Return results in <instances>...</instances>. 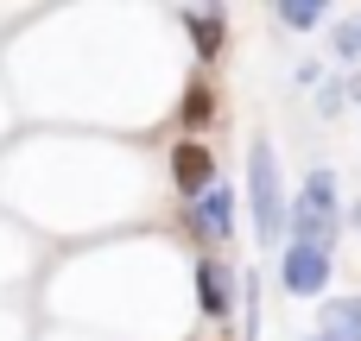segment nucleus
Instances as JSON below:
<instances>
[{"instance_id": "3", "label": "nucleus", "mask_w": 361, "mask_h": 341, "mask_svg": "<svg viewBox=\"0 0 361 341\" xmlns=\"http://www.w3.org/2000/svg\"><path fill=\"white\" fill-rule=\"evenodd\" d=\"M0 190L51 234L114 228L146 215L152 171L121 139H25L0 165Z\"/></svg>"}, {"instance_id": "1", "label": "nucleus", "mask_w": 361, "mask_h": 341, "mask_svg": "<svg viewBox=\"0 0 361 341\" xmlns=\"http://www.w3.org/2000/svg\"><path fill=\"white\" fill-rule=\"evenodd\" d=\"M51 38H25L44 51L13 57V82L38 114L146 127L178 108V44L159 13H108V38H89V13H51Z\"/></svg>"}, {"instance_id": "6", "label": "nucleus", "mask_w": 361, "mask_h": 341, "mask_svg": "<svg viewBox=\"0 0 361 341\" xmlns=\"http://www.w3.org/2000/svg\"><path fill=\"white\" fill-rule=\"evenodd\" d=\"M178 228L190 234L197 253H222V247H235V234H241V196H235L228 184H216L209 196H197V202L178 209Z\"/></svg>"}, {"instance_id": "7", "label": "nucleus", "mask_w": 361, "mask_h": 341, "mask_svg": "<svg viewBox=\"0 0 361 341\" xmlns=\"http://www.w3.org/2000/svg\"><path fill=\"white\" fill-rule=\"evenodd\" d=\"M190 304H197V323H228L241 310V272L222 259V253H197L190 259Z\"/></svg>"}, {"instance_id": "5", "label": "nucleus", "mask_w": 361, "mask_h": 341, "mask_svg": "<svg viewBox=\"0 0 361 341\" xmlns=\"http://www.w3.org/2000/svg\"><path fill=\"white\" fill-rule=\"evenodd\" d=\"M343 228H349V215H343V184H336L330 165H311V177H305L298 196H292L286 240L317 247V253H336V247H343Z\"/></svg>"}, {"instance_id": "16", "label": "nucleus", "mask_w": 361, "mask_h": 341, "mask_svg": "<svg viewBox=\"0 0 361 341\" xmlns=\"http://www.w3.org/2000/svg\"><path fill=\"white\" fill-rule=\"evenodd\" d=\"M343 101H349V95H343V82H317V114H324V120H336V114H343Z\"/></svg>"}, {"instance_id": "13", "label": "nucleus", "mask_w": 361, "mask_h": 341, "mask_svg": "<svg viewBox=\"0 0 361 341\" xmlns=\"http://www.w3.org/2000/svg\"><path fill=\"white\" fill-rule=\"evenodd\" d=\"M273 19H279L286 32H317V25L330 19V6H324V0H279Z\"/></svg>"}, {"instance_id": "9", "label": "nucleus", "mask_w": 361, "mask_h": 341, "mask_svg": "<svg viewBox=\"0 0 361 341\" xmlns=\"http://www.w3.org/2000/svg\"><path fill=\"white\" fill-rule=\"evenodd\" d=\"M330 278H336V253H317V247L286 240V253H279V285H286V297L317 304V297H330Z\"/></svg>"}, {"instance_id": "15", "label": "nucleus", "mask_w": 361, "mask_h": 341, "mask_svg": "<svg viewBox=\"0 0 361 341\" xmlns=\"http://www.w3.org/2000/svg\"><path fill=\"white\" fill-rule=\"evenodd\" d=\"M330 51H336L343 63H361V13H355V19H343V25H336V38H330Z\"/></svg>"}, {"instance_id": "21", "label": "nucleus", "mask_w": 361, "mask_h": 341, "mask_svg": "<svg viewBox=\"0 0 361 341\" xmlns=\"http://www.w3.org/2000/svg\"><path fill=\"white\" fill-rule=\"evenodd\" d=\"M355 221H361V209H355Z\"/></svg>"}, {"instance_id": "11", "label": "nucleus", "mask_w": 361, "mask_h": 341, "mask_svg": "<svg viewBox=\"0 0 361 341\" xmlns=\"http://www.w3.org/2000/svg\"><path fill=\"white\" fill-rule=\"evenodd\" d=\"M171 19L184 25V51L197 57V70H209L228 51V6H178Z\"/></svg>"}, {"instance_id": "18", "label": "nucleus", "mask_w": 361, "mask_h": 341, "mask_svg": "<svg viewBox=\"0 0 361 341\" xmlns=\"http://www.w3.org/2000/svg\"><path fill=\"white\" fill-rule=\"evenodd\" d=\"M343 95H349V101H355V108H361V70H355V76H349V82H343Z\"/></svg>"}, {"instance_id": "8", "label": "nucleus", "mask_w": 361, "mask_h": 341, "mask_svg": "<svg viewBox=\"0 0 361 341\" xmlns=\"http://www.w3.org/2000/svg\"><path fill=\"white\" fill-rule=\"evenodd\" d=\"M165 184H171L178 202L209 196V190L222 184V171H216V146H209V139H171V146H165Z\"/></svg>"}, {"instance_id": "4", "label": "nucleus", "mask_w": 361, "mask_h": 341, "mask_svg": "<svg viewBox=\"0 0 361 341\" xmlns=\"http://www.w3.org/2000/svg\"><path fill=\"white\" fill-rule=\"evenodd\" d=\"M247 215H254V240L260 247H279L286 253V221H292V190H286V171H279V152L267 133L247 139V190H241Z\"/></svg>"}, {"instance_id": "2", "label": "nucleus", "mask_w": 361, "mask_h": 341, "mask_svg": "<svg viewBox=\"0 0 361 341\" xmlns=\"http://www.w3.org/2000/svg\"><path fill=\"white\" fill-rule=\"evenodd\" d=\"M51 310L63 329L108 341H184L197 329L190 285L171 259V240H102L57 266Z\"/></svg>"}, {"instance_id": "12", "label": "nucleus", "mask_w": 361, "mask_h": 341, "mask_svg": "<svg viewBox=\"0 0 361 341\" xmlns=\"http://www.w3.org/2000/svg\"><path fill=\"white\" fill-rule=\"evenodd\" d=\"M317 329L324 335H343V341H361V291L355 297H324L317 304Z\"/></svg>"}, {"instance_id": "14", "label": "nucleus", "mask_w": 361, "mask_h": 341, "mask_svg": "<svg viewBox=\"0 0 361 341\" xmlns=\"http://www.w3.org/2000/svg\"><path fill=\"white\" fill-rule=\"evenodd\" d=\"M260 272H241V341H260L267 335V316H260Z\"/></svg>"}, {"instance_id": "10", "label": "nucleus", "mask_w": 361, "mask_h": 341, "mask_svg": "<svg viewBox=\"0 0 361 341\" xmlns=\"http://www.w3.org/2000/svg\"><path fill=\"white\" fill-rule=\"evenodd\" d=\"M171 120H178V139H203V133L222 120V89H216V76H209V70H190V76H184Z\"/></svg>"}, {"instance_id": "19", "label": "nucleus", "mask_w": 361, "mask_h": 341, "mask_svg": "<svg viewBox=\"0 0 361 341\" xmlns=\"http://www.w3.org/2000/svg\"><path fill=\"white\" fill-rule=\"evenodd\" d=\"M305 341H343V335H324V329H317V335H305Z\"/></svg>"}, {"instance_id": "17", "label": "nucleus", "mask_w": 361, "mask_h": 341, "mask_svg": "<svg viewBox=\"0 0 361 341\" xmlns=\"http://www.w3.org/2000/svg\"><path fill=\"white\" fill-rule=\"evenodd\" d=\"M44 341H108V335H89V329H51Z\"/></svg>"}, {"instance_id": "20", "label": "nucleus", "mask_w": 361, "mask_h": 341, "mask_svg": "<svg viewBox=\"0 0 361 341\" xmlns=\"http://www.w3.org/2000/svg\"><path fill=\"white\" fill-rule=\"evenodd\" d=\"M0 127H6V101H0Z\"/></svg>"}]
</instances>
